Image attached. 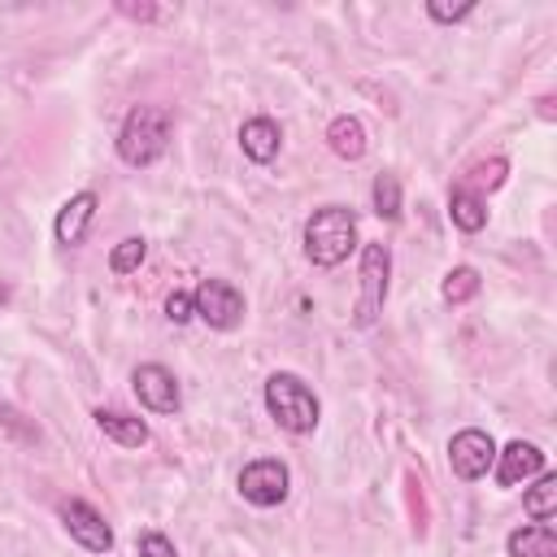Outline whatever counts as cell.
<instances>
[{"mask_svg": "<svg viewBox=\"0 0 557 557\" xmlns=\"http://www.w3.org/2000/svg\"><path fill=\"white\" fill-rule=\"evenodd\" d=\"M170 131H174V117L170 109L161 104H135L117 131V157L126 165H152L165 148H170Z\"/></svg>", "mask_w": 557, "mask_h": 557, "instance_id": "cell-1", "label": "cell"}, {"mask_svg": "<svg viewBox=\"0 0 557 557\" xmlns=\"http://www.w3.org/2000/svg\"><path fill=\"white\" fill-rule=\"evenodd\" d=\"M357 248V218L344 205H322L313 209V218L305 222V257L322 270L339 265L348 252Z\"/></svg>", "mask_w": 557, "mask_h": 557, "instance_id": "cell-2", "label": "cell"}, {"mask_svg": "<svg viewBox=\"0 0 557 557\" xmlns=\"http://www.w3.org/2000/svg\"><path fill=\"white\" fill-rule=\"evenodd\" d=\"M265 409L292 435H309L318 426V413H322L313 387L300 374H287V370H278V374L265 379Z\"/></svg>", "mask_w": 557, "mask_h": 557, "instance_id": "cell-3", "label": "cell"}, {"mask_svg": "<svg viewBox=\"0 0 557 557\" xmlns=\"http://www.w3.org/2000/svg\"><path fill=\"white\" fill-rule=\"evenodd\" d=\"M387 270H392L387 244H366L361 248V296H357V313H352L357 326H374L379 322L383 296H387Z\"/></svg>", "mask_w": 557, "mask_h": 557, "instance_id": "cell-4", "label": "cell"}, {"mask_svg": "<svg viewBox=\"0 0 557 557\" xmlns=\"http://www.w3.org/2000/svg\"><path fill=\"white\" fill-rule=\"evenodd\" d=\"M191 305H196V318L213 331H231L244 322V296L226 278H200V287L191 292Z\"/></svg>", "mask_w": 557, "mask_h": 557, "instance_id": "cell-5", "label": "cell"}, {"mask_svg": "<svg viewBox=\"0 0 557 557\" xmlns=\"http://www.w3.org/2000/svg\"><path fill=\"white\" fill-rule=\"evenodd\" d=\"M287 487H292V479H287V466L278 457H261V461H248L239 470V496L257 509L278 505L287 496Z\"/></svg>", "mask_w": 557, "mask_h": 557, "instance_id": "cell-6", "label": "cell"}, {"mask_svg": "<svg viewBox=\"0 0 557 557\" xmlns=\"http://www.w3.org/2000/svg\"><path fill=\"white\" fill-rule=\"evenodd\" d=\"M448 461H453V474H457V479L474 483V479H483V474L492 470V461H496V444H492L487 431L466 426V431H457V435L448 440Z\"/></svg>", "mask_w": 557, "mask_h": 557, "instance_id": "cell-7", "label": "cell"}, {"mask_svg": "<svg viewBox=\"0 0 557 557\" xmlns=\"http://www.w3.org/2000/svg\"><path fill=\"white\" fill-rule=\"evenodd\" d=\"M61 522L70 531V540H78L87 553H109L113 548V531L100 518V509H91L87 500H61Z\"/></svg>", "mask_w": 557, "mask_h": 557, "instance_id": "cell-8", "label": "cell"}, {"mask_svg": "<svg viewBox=\"0 0 557 557\" xmlns=\"http://www.w3.org/2000/svg\"><path fill=\"white\" fill-rule=\"evenodd\" d=\"M131 383H135L139 405H144V409H152V413H174V409H178V400H183L178 379H174L165 366H157V361L139 366V370L131 374Z\"/></svg>", "mask_w": 557, "mask_h": 557, "instance_id": "cell-9", "label": "cell"}, {"mask_svg": "<svg viewBox=\"0 0 557 557\" xmlns=\"http://www.w3.org/2000/svg\"><path fill=\"white\" fill-rule=\"evenodd\" d=\"M492 466H496V483L500 487H518L531 474H544V453L535 444H527V440H513V444H505V453H496Z\"/></svg>", "mask_w": 557, "mask_h": 557, "instance_id": "cell-10", "label": "cell"}, {"mask_svg": "<svg viewBox=\"0 0 557 557\" xmlns=\"http://www.w3.org/2000/svg\"><path fill=\"white\" fill-rule=\"evenodd\" d=\"M91 218H96V191H78V196H70V200L61 205L57 222H52V235H57V244H65V248L83 244V239H87V226H91Z\"/></svg>", "mask_w": 557, "mask_h": 557, "instance_id": "cell-11", "label": "cell"}, {"mask_svg": "<svg viewBox=\"0 0 557 557\" xmlns=\"http://www.w3.org/2000/svg\"><path fill=\"white\" fill-rule=\"evenodd\" d=\"M239 148H244L248 161L270 165V161L278 157V148H283V131H278V122H274V117H248V122L239 126Z\"/></svg>", "mask_w": 557, "mask_h": 557, "instance_id": "cell-12", "label": "cell"}, {"mask_svg": "<svg viewBox=\"0 0 557 557\" xmlns=\"http://www.w3.org/2000/svg\"><path fill=\"white\" fill-rule=\"evenodd\" d=\"M96 426H100L113 444H122V448H144V444H148V426H144L139 418L122 413V409H96Z\"/></svg>", "mask_w": 557, "mask_h": 557, "instance_id": "cell-13", "label": "cell"}, {"mask_svg": "<svg viewBox=\"0 0 557 557\" xmlns=\"http://www.w3.org/2000/svg\"><path fill=\"white\" fill-rule=\"evenodd\" d=\"M509 557H557V531L553 522H531L509 535Z\"/></svg>", "mask_w": 557, "mask_h": 557, "instance_id": "cell-14", "label": "cell"}, {"mask_svg": "<svg viewBox=\"0 0 557 557\" xmlns=\"http://www.w3.org/2000/svg\"><path fill=\"white\" fill-rule=\"evenodd\" d=\"M448 218H453V226H457V231H466V235L483 231V222H487L483 196H479V191H470L466 183H461V187H453V191H448Z\"/></svg>", "mask_w": 557, "mask_h": 557, "instance_id": "cell-15", "label": "cell"}, {"mask_svg": "<svg viewBox=\"0 0 557 557\" xmlns=\"http://www.w3.org/2000/svg\"><path fill=\"white\" fill-rule=\"evenodd\" d=\"M326 144H331V152H335V157L357 161V157L366 152V126H361L357 117L339 113V117H331V126H326Z\"/></svg>", "mask_w": 557, "mask_h": 557, "instance_id": "cell-16", "label": "cell"}, {"mask_svg": "<svg viewBox=\"0 0 557 557\" xmlns=\"http://www.w3.org/2000/svg\"><path fill=\"white\" fill-rule=\"evenodd\" d=\"M522 509L535 518V522H548L557 513V479L553 474H540V483L522 496Z\"/></svg>", "mask_w": 557, "mask_h": 557, "instance_id": "cell-17", "label": "cell"}, {"mask_svg": "<svg viewBox=\"0 0 557 557\" xmlns=\"http://www.w3.org/2000/svg\"><path fill=\"white\" fill-rule=\"evenodd\" d=\"M474 292H479V270H474V265H457V270H448L444 283H440V296H444L448 305H461V300H470Z\"/></svg>", "mask_w": 557, "mask_h": 557, "instance_id": "cell-18", "label": "cell"}, {"mask_svg": "<svg viewBox=\"0 0 557 557\" xmlns=\"http://www.w3.org/2000/svg\"><path fill=\"white\" fill-rule=\"evenodd\" d=\"M370 196H374V213H379V218H387V222L400 218V178H396V174H379Z\"/></svg>", "mask_w": 557, "mask_h": 557, "instance_id": "cell-19", "label": "cell"}, {"mask_svg": "<svg viewBox=\"0 0 557 557\" xmlns=\"http://www.w3.org/2000/svg\"><path fill=\"white\" fill-rule=\"evenodd\" d=\"M144 257H148V244H144L139 235H131V239H122V244L109 252V270H113V274H131V270H139Z\"/></svg>", "mask_w": 557, "mask_h": 557, "instance_id": "cell-20", "label": "cell"}, {"mask_svg": "<svg viewBox=\"0 0 557 557\" xmlns=\"http://www.w3.org/2000/svg\"><path fill=\"white\" fill-rule=\"evenodd\" d=\"M470 183H474V187H500V183H505V161L496 157V161H483V165H474ZM474 187H470V191H474Z\"/></svg>", "mask_w": 557, "mask_h": 557, "instance_id": "cell-21", "label": "cell"}, {"mask_svg": "<svg viewBox=\"0 0 557 557\" xmlns=\"http://www.w3.org/2000/svg\"><path fill=\"white\" fill-rule=\"evenodd\" d=\"M165 318L170 322H191L196 318V305H191V292H170V300H165Z\"/></svg>", "mask_w": 557, "mask_h": 557, "instance_id": "cell-22", "label": "cell"}, {"mask_svg": "<svg viewBox=\"0 0 557 557\" xmlns=\"http://www.w3.org/2000/svg\"><path fill=\"white\" fill-rule=\"evenodd\" d=\"M135 548H139V557H178V553H174V544H170L161 531H144Z\"/></svg>", "mask_w": 557, "mask_h": 557, "instance_id": "cell-23", "label": "cell"}, {"mask_svg": "<svg viewBox=\"0 0 557 557\" xmlns=\"http://www.w3.org/2000/svg\"><path fill=\"white\" fill-rule=\"evenodd\" d=\"M426 13H431L435 22H461V17L474 13V4H457V9H448V4H426Z\"/></svg>", "mask_w": 557, "mask_h": 557, "instance_id": "cell-24", "label": "cell"}, {"mask_svg": "<svg viewBox=\"0 0 557 557\" xmlns=\"http://www.w3.org/2000/svg\"><path fill=\"white\" fill-rule=\"evenodd\" d=\"M122 13H126V17H144V22H148V17H157V9H152V4H122Z\"/></svg>", "mask_w": 557, "mask_h": 557, "instance_id": "cell-25", "label": "cell"}]
</instances>
